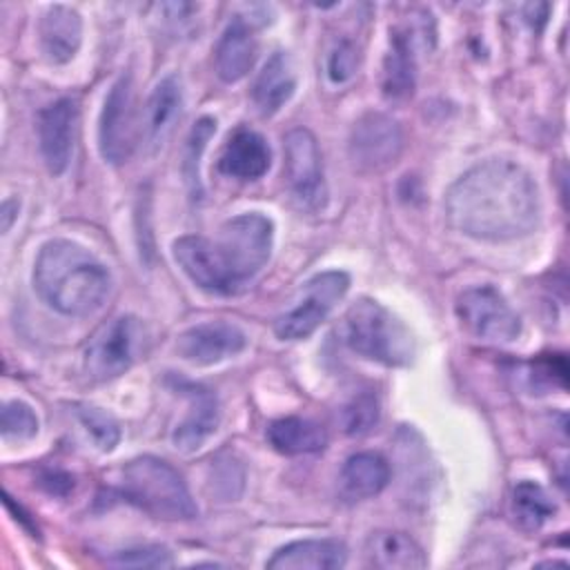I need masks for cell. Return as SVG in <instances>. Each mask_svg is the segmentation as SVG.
I'll list each match as a JSON object with an SVG mask.
<instances>
[{
    "instance_id": "6da1fadb",
    "label": "cell",
    "mask_w": 570,
    "mask_h": 570,
    "mask_svg": "<svg viewBox=\"0 0 570 570\" xmlns=\"http://www.w3.org/2000/svg\"><path fill=\"white\" fill-rule=\"evenodd\" d=\"M445 216L470 238L514 240L539 223V189L519 163L490 158L454 180L445 194Z\"/></svg>"
},
{
    "instance_id": "7a4b0ae2",
    "label": "cell",
    "mask_w": 570,
    "mask_h": 570,
    "mask_svg": "<svg viewBox=\"0 0 570 570\" xmlns=\"http://www.w3.org/2000/svg\"><path fill=\"white\" fill-rule=\"evenodd\" d=\"M274 225L258 212L240 214L223 223L218 236H183L174 243L180 269L209 294L229 296L249 283L269 261Z\"/></svg>"
},
{
    "instance_id": "3957f363",
    "label": "cell",
    "mask_w": 570,
    "mask_h": 570,
    "mask_svg": "<svg viewBox=\"0 0 570 570\" xmlns=\"http://www.w3.org/2000/svg\"><path fill=\"white\" fill-rule=\"evenodd\" d=\"M33 287L51 309L78 318L102 307L111 289V276L82 245L53 238L36 256Z\"/></svg>"
},
{
    "instance_id": "277c9868",
    "label": "cell",
    "mask_w": 570,
    "mask_h": 570,
    "mask_svg": "<svg viewBox=\"0 0 570 570\" xmlns=\"http://www.w3.org/2000/svg\"><path fill=\"white\" fill-rule=\"evenodd\" d=\"M118 492L142 512L165 521H187L198 508L183 476L163 459L140 456L129 461L118 476Z\"/></svg>"
},
{
    "instance_id": "5b68a950",
    "label": "cell",
    "mask_w": 570,
    "mask_h": 570,
    "mask_svg": "<svg viewBox=\"0 0 570 570\" xmlns=\"http://www.w3.org/2000/svg\"><path fill=\"white\" fill-rule=\"evenodd\" d=\"M341 334L352 352L381 365H407L414 356L410 330L372 298H361L345 312Z\"/></svg>"
},
{
    "instance_id": "8992f818",
    "label": "cell",
    "mask_w": 570,
    "mask_h": 570,
    "mask_svg": "<svg viewBox=\"0 0 570 570\" xmlns=\"http://www.w3.org/2000/svg\"><path fill=\"white\" fill-rule=\"evenodd\" d=\"M350 289V276L341 269L314 274L305 281L289 305L274 318V334L283 341L307 338Z\"/></svg>"
},
{
    "instance_id": "52a82bcc",
    "label": "cell",
    "mask_w": 570,
    "mask_h": 570,
    "mask_svg": "<svg viewBox=\"0 0 570 570\" xmlns=\"http://www.w3.org/2000/svg\"><path fill=\"white\" fill-rule=\"evenodd\" d=\"M142 323L131 316H114L102 323L85 345L82 365L89 379L109 381L125 374L142 350Z\"/></svg>"
},
{
    "instance_id": "ba28073f",
    "label": "cell",
    "mask_w": 570,
    "mask_h": 570,
    "mask_svg": "<svg viewBox=\"0 0 570 570\" xmlns=\"http://www.w3.org/2000/svg\"><path fill=\"white\" fill-rule=\"evenodd\" d=\"M434 42V22L428 11H412L405 22L390 29L383 58V91L387 98H407L416 85V51Z\"/></svg>"
},
{
    "instance_id": "9c48e42d",
    "label": "cell",
    "mask_w": 570,
    "mask_h": 570,
    "mask_svg": "<svg viewBox=\"0 0 570 570\" xmlns=\"http://www.w3.org/2000/svg\"><path fill=\"white\" fill-rule=\"evenodd\" d=\"M456 316L476 338L510 343L521 334V318L494 285H474L459 294Z\"/></svg>"
},
{
    "instance_id": "30bf717a",
    "label": "cell",
    "mask_w": 570,
    "mask_h": 570,
    "mask_svg": "<svg viewBox=\"0 0 570 570\" xmlns=\"http://www.w3.org/2000/svg\"><path fill=\"white\" fill-rule=\"evenodd\" d=\"M285 180L294 200L303 209H323L327 187L323 178L321 151L314 134L305 127H296L285 136Z\"/></svg>"
},
{
    "instance_id": "8fae6325",
    "label": "cell",
    "mask_w": 570,
    "mask_h": 570,
    "mask_svg": "<svg viewBox=\"0 0 570 570\" xmlns=\"http://www.w3.org/2000/svg\"><path fill=\"white\" fill-rule=\"evenodd\" d=\"M136 100L129 76H120L102 105L98 122V149L109 165H122L129 160L136 147Z\"/></svg>"
},
{
    "instance_id": "7c38bea8",
    "label": "cell",
    "mask_w": 570,
    "mask_h": 570,
    "mask_svg": "<svg viewBox=\"0 0 570 570\" xmlns=\"http://www.w3.org/2000/svg\"><path fill=\"white\" fill-rule=\"evenodd\" d=\"M403 151L401 125L383 114H363L350 134V158L358 171L372 174L392 167Z\"/></svg>"
},
{
    "instance_id": "4fadbf2b",
    "label": "cell",
    "mask_w": 570,
    "mask_h": 570,
    "mask_svg": "<svg viewBox=\"0 0 570 570\" xmlns=\"http://www.w3.org/2000/svg\"><path fill=\"white\" fill-rule=\"evenodd\" d=\"M78 107L71 98H60L38 116V142L47 169L60 176L73 156Z\"/></svg>"
},
{
    "instance_id": "5bb4252c",
    "label": "cell",
    "mask_w": 570,
    "mask_h": 570,
    "mask_svg": "<svg viewBox=\"0 0 570 570\" xmlns=\"http://www.w3.org/2000/svg\"><path fill=\"white\" fill-rule=\"evenodd\" d=\"M247 345V336L240 327L225 321H209L189 327L178 336V354L196 365H214L229 356H236Z\"/></svg>"
},
{
    "instance_id": "9a60e30c",
    "label": "cell",
    "mask_w": 570,
    "mask_h": 570,
    "mask_svg": "<svg viewBox=\"0 0 570 570\" xmlns=\"http://www.w3.org/2000/svg\"><path fill=\"white\" fill-rule=\"evenodd\" d=\"M269 163L267 140L254 129H236L218 156V171L236 180H256L269 169Z\"/></svg>"
},
{
    "instance_id": "2e32d148",
    "label": "cell",
    "mask_w": 570,
    "mask_h": 570,
    "mask_svg": "<svg viewBox=\"0 0 570 570\" xmlns=\"http://www.w3.org/2000/svg\"><path fill=\"white\" fill-rule=\"evenodd\" d=\"M178 390L189 396V410L185 419L176 425L171 443L180 452H196L218 428V401L209 390L198 385H180Z\"/></svg>"
},
{
    "instance_id": "e0dca14e",
    "label": "cell",
    "mask_w": 570,
    "mask_h": 570,
    "mask_svg": "<svg viewBox=\"0 0 570 570\" xmlns=\"http://www.w3.org/2000/svg\"><path fill=\"white\" fill-rule=\"evenodd\" d=\"M347 561L338 539H303L278 548L265 563L272 570H336Z\"/></svg>"
},
{
    "instance_id": "ac0fdd59",
    "label": "cell",
    "mask_w": 570,
    "mask_h": 570,
    "mask_svg": "<svg viewBox=\"0 0 570 570\" xmlns=\"http://www.w3.org/2000/svg\"><path fill=\"white\" fill-rule=\"evenodd\" d=\"M258 51V42L254 36V29L243 18H234L223 36L218 38V45L214 49V65L216 73L225 82H236L247 76V71L254 67Z\"/></svg>"
},
{
    "instance_id": "d6986e66",
    "label": "cell",
    "mask_w": 570,
    "mask_h": 570,
    "mask_svg": "<svg viewBox=\"0 0 570 570\" xmlns=\"http://www.w3.org/2000/svg\"><path fill=\"white\" fill-rule=\"evenodd\" d=\"M183 109V87L178 76H165L151 91L142 116V140L158 149L171 134Z\"/></svg>"
},
{
    "instance_id": "ffe728a7",
    "label": "cell",
    "mask_w": 570,
    "mask_h": 570,
    "mask_svg": "<svg viewBox=\"0 0 570 570\" xmlns=\"http://www.w3.org/2000/svg\"><path fill=\"white\" fill-rule=\"evenodd\" d=\"M38 33L45 56L56 65H65L80 49L82 20L78 11H73L71 7L53 4L40 18Z\"/></svg>"
},
{
    "instance_id": "44dd1931",
    "label": "cell",
    "mask_w": 570,
    "mask_h": 570,
    "mask_svg": "<svg viewBox=\"0 0 570 570\" xmlns=\"http://www.w3.org/2000/svg\"><path fill=\"white\" fill-rule=\"evenodd\" d=\"M365 563L381 570H421L428 566V559L410 534L376 530L365 541Z\"/></svg>"
},
{
    "instance_id": "7402d4cb",
    "label": "cell",
    "mask_w": 570,
    "mask_h": 570,
    "mask_svg": "<svg viewBox=\"0 0 570 570\" xmlns=\"http://www.w3.org/2000/svg\"><path fill=\"white\" fill-rule=\"evenodd\" d=\"M294 89H296L294 62L285 51H276L263 65V69L254 82L252 98L261 114L272 116L292 98Z\"/></svg>"
},
{
    "instance_id": "603a6c76",
    "label": "cell",
    "mask_w": 570,
    "mask_h": 570,
    "mask_svg": "<svg viewBox=\"0 0 570 570\" xmlns=\"http://www.w3.org/2000/svg\"><path fill=\"white\" fill-rule=\"evenodd\" d=\"M267 439L274 450L289 456L314 454L327 445L325 430L318 423L301 416H285L272 421L267 428Z\"/></svg>"
},
{
    "instance_id": "cb8c5ba5",
    "label": "cell",
    "mask_w": 570,
    "mask_h": 570,
    "mask_svg": "<svg viewBox=\"0 0 570 570\" xmlns=\"http://www.w3.org/2000/svg\"><path fill=\"white\" fill-rule=\"evenodd\" d=\"M390 481V465L376 452L352 454L341 470V488L350 499H370Z\"/></svg>"
},
{
    "instance_id": "d4e9b609",
    "label": "cell",
    "mask_w": 570,
    "mask_h": 570,
    "mask_svg": "<svg viewBox=\"0 0 570 570\" xmlns=\"http://www.w3.org/2000/svg\"><path fill=\"white\" fill-rule=\"evenodd\" d=\"M510 512L514 523L525 532L541 530L557 512L550 494L534 481H519L512 488Z\"/></svg>"
},
{
    "instance_id": "484cf974",
    "label": "cell",
    "mask_w": 570,
    "mask_h": 570,
    "mask_svg": "<svg viewBox=\"0 0 570 570\" xmlns=\"http://www.w3.org/2000/svg\"><path fill=\"white\" fill-rule=\"evenodd\" d=\"M216 131V120L209 116H203L189 131L187 145H185V160H183V174L185 180L191 189V194H200V178H198V165H200V154L207 145V140Z\"/></svg>"
},
{
    "instance_id": "4316f807",
    "label": "cell",
    "mask_w": 570,
    "mask_h": 570,
    "mask_svg": "<svg viewBox=\"0 0 570 570\" xmlns=\"http://www.w3.org/2000/svg\"><path fill=\"white\" fill-rule=\"evenodd\" d=\"M341 423L345 434L361 436L367 434L379 423V401L372 392L354 396L341 412Z\"/></svg>"
},
{
    "instance_id": "83f0119b",
    "label": "cell",
    "mask_w": 570,
    "mask_h": 570,
    "mask_svg": "<svg viewBox=\"0 0 570 570\" xmlns=\"http://www.w3.org/2000/svg\"><path fill=\"white\" fill-rule=\"evenodd\" d=\"M78 419L82 423V428L89 432L91 441L102 450L109 452L116 448V443L120 441V428L118 423L102 412L100 407L94 405H80L78 407Z\"/></svg>"
},
{
    "instance_id": "f1b7e54d",
    "label": "cell",
    "mask_w": 570,
    "mask_h": 570,
    "mask_svg": "<svg viewBox=\"0 0 570 570\" xmlns=\"http://www.w3.org/2000/svg\"><path fill=\"white\" fill-rule=\"evenodd\" d=\"M358 62H361V53H358V47L347 40V38H341L332 45V49L327 51V62H325V71H327V78L334 82V85H343L347 80L354 78L356 69H358Z\"/></svg>"
},
{
    "instance_id": "f546056e",
    "label": "cell",
    "mask_w": 570,
    "mask_h": 570,
    "mask_svg": "<svg viewBox=\"0 0 570 570\" xmlns=\"http://www.w3.org/2000/svg\"><path fill=\"white\" fill-rule=\"evenodd\" d=\"M0 430L4 439H31L38 432V419L27 403L7 401L0 414Z\"/></svg>"
},
{
    "instance_id": "4dcf8cb0",
    "label": "cell",
    "mask_w": 570,
    "mask_h": 570,
    "mask_svg": "<svg viewBox=\"0 0 570 570\" xmlns=\"http://www.w3.org/2000/svg\"><path fill=\"white\" fill-rule=\"evenodd\" d=\"M109 566L116 568H171L174 557L167 548L160 546H142V548H129L114 552L107 559Z\"/></svg>"
},
{
    "instance_id": "1f68e13d",
    "label": "cell",
    "mask_w": 570,
    "mask_h": 570,
    "mask_svg": "<svg viewBox=\"0 0 570 570\" xmlns=\"http://www.w3.org/2000/svg\"><path fill=\"white\" fill-rule=\"evenodd\" d=\"M20 207V203L18 200H4L2 203V218H4V223H2V229L4 232H9V227H11V220H13V209H18Z\"/></svg>"
}]
</instances>
